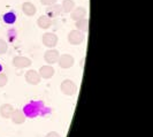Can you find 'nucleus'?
<instances>
[{
	"mask_svg": "<svg viewBox=\"0 0 153 137\" xmlns=\"http://www.w3.org/2000/svg\"><path fill=\"white\" fill-rule=\"evenodd\" d=\"M48 111L50 109L45 106V104L42 100H31L27 105H24L22 109L25 118H30V119L43 115L45 112H48Z\"/></svg>",
	"mask_w": 153,
	"mask_h": 137,
	"instance_id": "obj_1",
	"label": "nucleus"
},
{
	"mask_svg": "<svg viewBox=\"0 0 153 137\" xmlns=\"http://www.w3.org/2000/svg\"><path fill=\"white\" fill-rule=\"evenodd\" d=\"M60 90L63 95H66V96H74L75 93L77 92V85L75 84L74 81H71V80H63L60 84Z\"/></svg>",
	"mask_w": 153,
	"mask_h": 137,
	"instance_id": "obj_2",
	"label": "nucleus"
},
{
	"mask_svg": "<svg viewBox=\"0 0 153 137\" xmlns=\"http://www.w3.org/2000/svg\"><path fill=\"white\" fill-rule=\"evenodd\" d=\"M67 39H68V43L71 44V45H81L84 42L85 35L84 32L75 29V30H71L69 32L68 36H67Z\"/></svg>",
	"mask_w": 153,
	"mask_h": 137,
	"instance_id": "obj_3",
	"label": "nucleus"
},
{
	"mask_svg": "<svg viewBox=\"0 0 153 137\" xmlns=\"http://www.w3.org/2000/svg\"><path fill=\"white\" fill-rule=\"evenodd\" d=\"M58 40H59L58 36L53 32H45L42 36V43L47 48H54L58 44Z\"/></svg>",
	"mask_w": 153,
	"mask_h": 137,
	"instance_id": "obj_4",
	"label": "nucleus"
},
{
	"mask_svg": "<svg viewBox=\"0 0 153 137\" xmlns=\"http://www.w3.org/2000/svg\"><path fill=\"white\" fill-rule=\"evenodd\" d=\"M12 63H13V66L16 67V68L23 69V68H28V67H30L31 65H32V61H31V59L27 58V57L16 55V57L13 58Z\"/></svg>",
	"mask_w": 153,
	"mask_h": 137,
	"instance_id": "obj_5",
	"label": "nucleus"
},
{
	"mask_svg": "<svg viewBox=\"0 0 153 137\" xmlns=\"http://www.w3.org/2000/svg\"><path fill=\"white\" fill-rule=\"evenodd\" d=\"M74 63H75L74 57H73L71 54H68V53L61 54L60 58H59V60H58V65H59V67L62 69L71 68V67L74 66Z\"/></svg>",
	"mask_w": 153,
	"mask_h": 137,
	"instance_id": "obj_6",
	"label": "nucleus"
},
{
	"mask_svg": "<svg viewBox=\"0 0 153 137\" xmlns=\"http://www.w3.org/2000/svg\"><path fill=\"white\" fill-rule=\"evenodd\" d=\"M60 58V53L55 48H48L44 53V60L46 61L47 65H54L58 63V60Z\"/></svg>",
	"mask_w": 153,
	"mask_h": 137,
	"instance_id": "obj_7",
	"label": "nucleus"
},
{
	"mask_svg": "<svg viewBox=\"0 0 153 137\" xmlns=\"http://www.w3.org/2000/svg\"><path fill=\"white\" fill-rule=\"evenodd\" d=\"M25 81L27 83L30 84V85H38L40 83V80L42 77L39 75V73L35 69H29L27 73H25Z\"/></svg>",
	"mask_w": 153,
	"mask_h": 137,
	"instance_id": "obj_8",
	"label": "nucleus"
},
{
	"mask_svg": "<svg viewBox=\"0 0 153 137\" xmlns=\"http://www.w3.org/2000/svg\"><path fill=\"white\" fill-rule=\"evenodd\" d=\"M39 75L42 78H44V80H50V78H52L54 76V74H55V69L51 66V65H45V66H42L38 70Z\"/></svg>",
	"mask_w": 153,
	"mask_h": 137,
	"instance_id": "obj_9",
	"label": "nucleus"
},
{
	"mask_svg": "<svg viewBox=\"0 0 153 137\" xmlns=\"http://www.w3.org/2000/svg\"><path fill=\"white\" fill-rule=\"evenodd\" d=\"M45 12H46V15L48 16L50 19H53V17H58V16L61 15L62 7L61 5L54 4V5H51V6H47Z\"/></svg>",
	"mask_w": 153,
	"mask_h": 137,
	"instance_id": "obj_10",
	"label": "nucleus"
},
{
	"mask_svg": "<svg viewBox=\"0 0 153 137\" xmlns=\"http://www.w3.org/2000/svg\"><path fill=\"white\" fill-rule=\"evenodd\" d=\"M70 16H71V20L73 21H78V20H82V19H85L86 16V9L85 7H75L73 9V12L70 13Z\"/></svg>",
	"mask_w": 153,
	"mask_h": 137,
	"instance_id": "obj_11",
	"label": "nucleus"
},
{
	"mask_svg": "<svg viewBox=\"0 0 153 137\" xmlns=\"http://www.w3.org/2000/svg\"><path fill=\"white\" fill-rule=\"evenodd\" d=\"M10 120L14 124H22L25 122V115L22 112V109H14L10 116Z\"/></svg>",
	"mask_w": 153,
	"mask_h": 137,
	"instance_id": "obj_12",
	"label": "nucleus"
},
{
	"mask_svg": "<svg viewBox=\"0 0 153 137\" xmlns=\"http://www.w3.org/2000/svg\"><path fill=\"white\" fill-rule=\"evenodd\" d=\"M22 12L27 16H33L37 13V8L36 6L30 2V1H25L22 4Z\"/></svg>",
	"mask_w": 153,
	"mask_h": 137,
	"instance_id": "obj_13",
	"label": "nucleus"
},
{
	"mask_svg": "<svg viewBox=\"0 0 153 137\" xmlns=\"http://www.w3.org/2000/svg\"><path fill=\"white\" fill-rule=\"evenodd\" d=\"M13 111H14V107L10 104H2L0 106V115L4 119H10V116L13 114Z\"/></svg>",
	"mask_w": 153,
	"mask_h": 137,
	"instance_id": "obj_14",
	"label": "nucleus"
},
{
	"mask_svg": "<svg viewBox=\"0 0 153 137\" xmlns=\"http://www.w3.org/2000/svg\"><path fill=\"white\" fill-rule=\"evenodd\" d=\"M37 25L40 29H48L52 25V19H50L46 15H40L37 20Z\"/></svg>",
	"mask_w": 153,
	"mask_h": 137,
	"instance_id": "obj_15",
	"label": "nucleus"
},
{
	"mask_svg": "<svg viewBox=\"0 0 153 137\" xmlns=\"http://www.w3.org/2000/svg\"><path fill=\"white\" fill-rule=\"evenodd\" d=\"M75 27L77 30L82 31V32H88L89 31V27H90V21L88 19H82L75 22Z\"/></svg>",
	"mask_w": 153,
	"mask_h": 137,
	"instance_id": "obj_16",
	"label": "nucleus"
},
{
	"mask_svg": "<svg viewBox=\"0 0 153 137\" xmlns=\"http://www.w3.org/2000/svg\"><path fill=\"white\" fill-rule=\"evenodd\" d=\"M61 7H62V12H63V13L69 14V13H71L73 9L75 8V1H74V0H63Z\"/></svg>",
	"mask_w": 153,
	"mask_h": 137,
	"instance_id": "obj_17",
	"label": "nucleus"
},
{
	"mask_svg": "<svg viewBox=\"0 0 153 137\" xmlns=\"http://www.w3.org/2000/svg\"><path fill=\"white\" fill-rule=\"evenodd\" d=\"M4 22L7 23V24H13V23H15L16 21V15L13 13V12H8L6 13L5 15H4Z\"/></svg>",
	"mask_w": 153,
	"mask_h": 137,
	"instance_id": "obj_18",
	"label": "nucleus"
},
{
	"mask_svg": "<svg viewBox=\"0 0 153 137\" xmlns=\"http://www.w3.org/2000/svg\"><path fill=\"white\" fill-rule=\"evenodd\" d=\"M8 51V44L6 43V40L0 38V55L5 54Z\"/></svg>",
	"mask_w": 153,
	"mask_h": 137,
	"instance_id": "obj_19",
	"label": "nucleus"
},
{
	"mask_svg": "<svg viewBox=\"0 0 153 137\" xmlns=\"http://www.w3.org/2000/svg\"><path fill=\"white\" fill-rule=\"evenodd\" d=\"M8 83V77L6 74H0V88L5 86Z\"/></svg>",
	"mask_w": 153,
	"mask_h": 137,
	"instance_id": "obj_20",
	"label": "nucleus"
},
{
	"mask_svg": "<svg viewBox=\"0 0 153 137\" xmlns=\"http://www.w3.org/2000/svg\"><path fill=\"white\" fill-rule=\"evenodd\" d=\"M58 0H40V4L44 5V6H51V5H54L56 4Z\"/></svg>",
	"mask_w": 153,
	"mask_h": 137,
	"instance_id": "obj_21",
	"label": "nucleus"
},
{
	"mask_svg": "<svg viewBox=\"0 0 153 137\" xmlns=\"http://www.w3.org/2000/svg\"><path fill=\"white\" fill-rule=\"evenodd\" d=\"M45 137H61V135L59 133H56V131H50L48 134H46Z\"/></svg>",
	"mask_w": 153,
	"mask_h": 137,
	"instance_id": "obj_22",
	"label": "nucleus"
},
{
	"mask_svg": "<svg viewBox=\"0 0 153 137\" xmlns=\"http://www.w3.org/2000/svg\"><path fill=\"white\" fill-rule=\"evenodd\" d=\"M1 70H2V66L0 65V73H1Z\"/></svg>",
	"mask_w": 153,
	"mask_h": 137,
	"instance_id": "obj_23",
	"label": "nucleus"
}]
</instances>
